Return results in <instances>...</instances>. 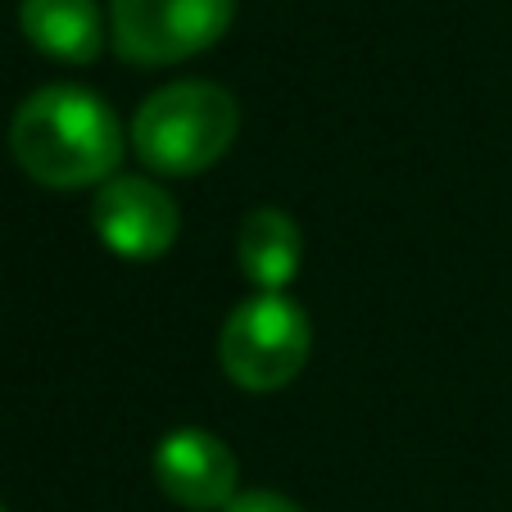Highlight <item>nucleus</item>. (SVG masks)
Masks as SVG:
<instances>
[{
  "instance_id": "f257e3e1",
  "label": "nucleus",
  "mask_w": 512,
  "mask_h": 512,
  "mask_svg": "<svg viewBox=\"0 0 512 512\" xmlns=\"http://www.w3.org/2000/svg\"><path fill=\"white\" fill-rule=\"evenodd\" d=\"M10 150L32 182L50 191L105 186L123 164V127L87 87H41L10 123Z\"/></svg>"
},
{
  "instance_id": "f03ea898",
  "label": "nucleus",
  "mask_w": 512,
  "mask_h": 512,
  "mask_svg": "<svg viewBox=\"0 0 512 512\" xmlns=\"http://www.w3.org/2000/svg\"><path fill=\"white\" fill-rule=\"evenodd\" d=\"M241 105L218 82H168L132 118V150L150 173L191 177L232 150Z\"/></svg>"
},
{
  "instance_id": "7ed1b4c3",
  "label": "nucleus",
  "mask_w": 512,
  "mask_h": 512,
  "mask_svg": "<svg viewBox=\"0 0 512 512\" xmlns=\"http://www.w3.org/2000/svg\"><path fill=\"white\" fill-rule=\"evenodd\" d=\"M313 349L309 313L286 295H250L218 331V363L241 390L268 395L304 372Z\"/></svg>"
},
{
  "instance_id": "20e7f679",
  "label": "nucleus",
  "mask_w": 512,
  "mask_h": 512,
  "mask_svg": "<svg viewBox=\"0 0 512 512\" xmlns=\"http://www.w3.org/2000/svg\"><path fill=\"white\" fill-rule=\"evenodd\" d=\"M236 0H109V37L127 64H177L232 28Z\"/></svg>"
},
{
  "instance_id": "39448f33",
  "label": "nucleus",
  "mask_w": 512,
  "mask_h": 512,
  "mask_svg": "<svg viewBox=\"0 0 512 512\" xmlns=\"http://www.w3.org/2000/svg\"><path fill=\"white\" fill-rule=\"evenodd\" d=\"M91 227H96L100 245L114 250L118 259L150 263L173 250L177 232H182V213H177L173 195L159 182H145V177H109L105 186H96Z\"/></svg>"
},
{
  "instance_id": "423d86ee",
  "label": "nucleus",
  "mask_w": 512,
  "mask_h": 512,
  "mask_svg": "<svg viewBox=\"0 0 512 512\" xmlns=\"http://www.w3.org/2000/svg\"><path fill=\"white\" fill-rule=\"evenodd\" d=\"M155 481L173 503L191 512H223L236 499L241 467L223 435L204 431V426H177L155 445Z\"/></svg>"
},
{
  "instance_id": "0eeeda50",
  "label": "nucleus",
  "mask_w": 512,
  "mask_h": 512,
  "mask_svg": "<svg viewBox=\"0 0 512 512\" xmlns=\"http://www.w3.org/2000/svg\"><path fill=\"white\" fill-rule=\"evenodd\" d=\"M23 37L50 59L91 64L105 50V14L96 0H23Z\"/></svg>"
},
{
  "instance_id": "6e6552de",
  "label": "nucleus",
  "mask_w": 512,
  "mask_h": 512,
  "mask_svg": "<svg viewBox=\"0 0 512 512\" xmlns=\"http://www.w3.org/2000/svg\"><path fill=\"white\" fill-rule=\"evenodd\" d=\"M304 236L286 209H250L236 232V259L259 295H281L300 272Z\"/></svg>"
},
{
  "instance_id": "1a4fd4ad",
  "label": "nucleus",
  "mask_w": 512,
  "mask_h": 512,
  "mask_svg": "<svg viewBox=\"0 0 512 512\" xmlns=\"http://www.w3.org/2000/svg\"><path fill=\"white\" fill-rule=\"evenodd\" d=\"M223 512H304V508L277 490H245V494H236Z\"/></svg>"
},
{
  "instance_id": "9d476101",
  "label": "nucleus",
  "mask_w": 512,
  "mask_h": 512,
  "mask_svg": "<svg viewBox=\"0 0 512 512\" xmlns=\"http://www.w3.org/2000/svg\"><path fill=\"white\" fill-rule=\"evenodd\" d=\"M0 512H5V508H0Z\"/></svg>"
}]
</instances>
